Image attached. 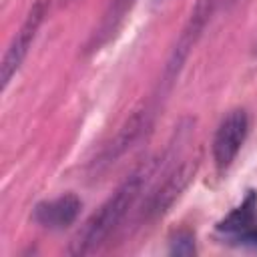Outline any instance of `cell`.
Wrapping results in <instances>:
<instances>
[{
    "label": "cell",
    "instance_id": "cell-2",
    "mask_svg": "<svg viewBox=\"0 0 257 257\" xmlns=\"http://www.w3.org/2000/svg\"><path fill=\"white\" fill-rule=\"evenodd\" d=\"M50 8V0H34L26 20L22 22L18 34L14 36L12 44L8 46L4 58H2V66H0V78H2V88L8 86L10 78L16 74V70L20 68L24 56L28 54V48L34 42V36L40 28V24L44 22V16L48 14Z\"/></svg>",
    "mask_w": 257,
    "mask_h": 257
},
{
    "label": "cell",
    "instance_id": "cell-8",
    "mask_svg": "<svg viewBox=\"0 0 257 257\" xmlns=\"http://www.w3.org/2000/svg\"><path fill=\"white\" fill-rule=\"evenodd\" d=\"M243 243H249V245H255L257 247V229H251V231H245L241 237H239Z\"/></svg>",
    "mask_w": 257,
    "mask_h": 257
},
{
    "label": "cell",
    "instance_id": "cell-7",
    "mask_svg": "<svg viewBox=\"0 0 257 257\" xmlns=\"http://www.w3.org/2000/svg\"><path fill=\"white\" fill-rule=\"evenodd\" d=\"M147 118H149L147 108H137V110L122 122V126H120L118 133L114 135V139L106 145V149H104L102 155H100L98 165H110V163H114L120 155H124V153L135 145V141L141 137L143 128L147 126Z\"/></svg>",
    "mask_w": 257,
    "mask_h": 257
},
{
    "label": "cell",
    "instance_id": "cell-1",
    "mask_svg": "<svg viewBox=\"0 0 257 257\" xmlns=\"http://www.w3.org/2000/svg\"><path fill=\"white\" fill-rule=\"evenodd\" d=\"M153 171H155V163H147L120 183V187L102 203V207L78 231V235L70 245L72 255H86L98 249L106 241V237L120 225V221L131 211V207L137 203Z\"/></svg>",
    "mask_w": 257,
    "mask_h": 257
},
{
    "label": "cell",
    "instance_id": "cell-6",
    "mask_svg": "<svg viewBox=\"0 0 257 257\" xmlns=\"http://www.w3.org/2000/svg\"><path fill=\"white\" fill-rule=\"evenodd\" d=\"M80 199L72 193L68 195H62V197H56L52 201H46V203H40L34 211V219L44 225V227H50V229H64L68 227L70 223L76 221L78 217V211H80Z\"/></svg>",
    "mask_w": 257,
    "mask_h": 257
},
{
    "label": "cell",
    "instance_id": "cell-4",
    "mask_svg": "<svg viewBox=\"0 0 257 257\" xmlns=\"http://www.w3.org/2000/svg\"><path fill=\"white\" fill-rule=\"evenodd\" d=\"M247 114L243 108L231 110L219 124L213 139V159L219 171H225L235 161L245 137H247Z\"/></svg>",
    "mask_w": 257,
    "mask_h": 257
},
{
    "label": "cell",
    "instance_id": "cell-3",
    "mask_svg": "<svg viewBox=\"0 0 257 257\" xmlns=\"http://www.w3.org/2000/svg\"><path fill=\"white\" fill-rule=\"evenodd\" d=\"M215 2L217 0H197L195 2L193 12H191V16H189V20H187L177 44H175V48L171 52V58L167 62V68H165V78L169 82L179 74V70H181L183 62L187 60L191 48L197 44L199 36L203 34V30H205V26L211 20V14L215 10Z\"/></svg>",
    "mask_w": 257,
    "mask_h": 257
},
{
    "label": "cell",
    "instance_id": "cell-5",
    "mask_svg": "<svg viewBox=\"0 0 257 257\" xmlns=\"http://www.w3.org/2000/svg\"><path fill=\"white\" fill-rule=\"evenodd\" d=\"M195 169H197V161H183L179 167H175L173 173L163 181V185L151 197L149 207H147V215L149 217L163 215L179 199V195L187 189L191 177L195 175Z\"/></svg>",
    "mask_w": 257,
    "mask_h": 257
}]
</instances>
